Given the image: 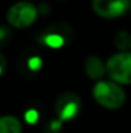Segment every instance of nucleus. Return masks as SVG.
<instances>
[{
  "label": "nucleus",
  "mask_w": 131,
  "mask_h": 133,
  "mask_svg": "<svg viewBox=\"0 0 131 133\" xmlns=\"http://www.w3.org/2000/svg\"><path fill=\"white\" fill-rule=\"evenodd\" d=\"M37 118H39V115H37V112H36L35 110H28V111L26 112V120H27L28 123H31V124H34V123L37 120Z\"/></svg>",
  "instance_id": "f8f14e48"
},
{
  "label": "nucleus",
  "mask_w": 131,
  "mask_h": 133,
  "mask_svg": "<svg viewBox=\"0 0 131 133\" xmlns=\"http://www.w3.org/2000/svg\"><path fill=\"white\" fill-rule=\"evenodd\" d=\"M12 38V31L6 26H0V46L8 44V42Z\"/></svg>",
  "instance_id": "9d476101"
},
{
  "label": "nucleus",
  "mask_w": 131,
  "mask_h": 133,
  "mask_svg": "<svg viewBox=\"0 0 131 133\" xmlns=\"http://www.w3.org/2000/svg\"><path fill=\"white\" fill-rule=\"evenodd\" d=\"M0 133H22V123L12 115L0 116Z\"/></svg>",
  "instance_id": "6e6552de"
},
{
  "label": "nucleus",
  "mask_w": 131,
  "mask_h": 133,
  "mask_svg": "<svg viewBox=\"0 0 131 133\" xmlns=\"http://www.w3.org/2000/svg\"><path fill=\"white\" fill-rule=\"evenodd\" d=\"M81 110V98L75 92L62 93L55 102V114L60 122H70L75 119Z\"/></svg>",
  "instance_id": "20e7f679"
},
{
  "label": "nucleus",
  "mask_w": 131,
  "mask_h": 133,
  "mask_svg": "<svg viewBox=\"0 0 131 133\" xmlns=\"http://www.w3.org/2000/svg\"><path fill=\"white\" fill-rule=\"evenodd\" d=\"M85 71H86L87 76L93 80H100L104 76V74L107 72L105 65L96 56L87 57L86 62H85Z\"/></svg>",
  "instance_id": "0eeeda50"
},
{
  "label": "nucleus",
  "mask_w": 131,
  "mask_h": 133,
  "mask_svg": "<svg viewBox=\"0 0 131 133\" xmlns=\"http://www.w3.org/2000/svg\"><path fill=\"white\" fill-rule=\"evenodd\" d=\"M72 36H73V32H72L71 26H68L67 23L59 22V23H54L49 26L45 30V32L40 38V42L49 48L58 49V48H62L64 44H67L68 42H71Z\"/></svg>",
  "instance_id": "39448f33"
},
{
  "label": "nucleus",
  "mask_w": 131,
  "mask_h": 133,
  "mask_svg": "<svg viewBox=\"0 0 131 133\" xmlns=\"http://www.w3.org/2000/svg\"><path fill=\"white\" fill-rule=\"evenodd\" d=\"M108 76L118 84H131V53L121 52L112 56L105 65Z\"/></svg>",
  "instance_id": "7ed1b4c3"
},
{
  "label": "nucleus",
  "mask_w": 131,
  "mask_h": 133,
  "mask_svg": "<svg viewBox=\"0 0 131 133\" xmlns=\"http://www.w3.org/2000/svg\"><path fill=\"white\" fill-rule=\"evenodd\" d=\"M114 45L121 52H129L131 49V35L126 31H120L114 36Z\"/></svg>",
  "instance_id": "1a4fd4ad"
},
{
  "label": "nucleus",
  "mask_w": 131,
  "mask_h": 133,
  "mask_svg": "<svg viewBox=\"0 0 131 133\" xmlns=\"http://www.w3.org/2000/svg\"><path fill=\"white\" fill-rule=\"evenodd\" d=\"M93 10L102 18L113 19L122 17L131 8L130 0H93Z\"/></svg>",
  "instance_id": "423d86ee"
},
{
  "label": "nucleus",
  "mask_w": 131,
  "mask_h": 133,
  "mask_svg": "<svg viewBox=\"0 0 131 133\" xmlns=\"http://www.w3.org/2000/svg\"><path fill=\"white\" fill-rule=\"evenodd\" d=\"M5 69H6V61H5L4 54L0 52V75H3V74H4Z\"/></svg>",
  "instance_id": "ddd939ff"
},
{
  "label": "nucleus",
  "mask_w": 131,
  "mask_h": 133,
  "mask_svg": "<svg viewBox=\"0 0 131 133\" xmlns=\"http://www.w3.org/2000/svg\"><path fill=\"white\" fill-rule=\"evenodd\" d=\"M93 96L95 101L108 110H117L126 102V93L113 80H99L94 88Z\"/></svg>",
  "instance_id": "f257e3e1"
},
{
  "label": "nucleus",
  "mask_w": 131,
  "mask_h": 133,
  "mask_svg": "<svg viewBox=\"0 0 131 133\" xmlns=\"http://www.w3.org/2000/svg\"><path fill=\"white\" fill-rule=\"evenodd\" d=\"M28 67H30L32 71L40 70V67H41V59H40L39 57H32V58H30V61H28Z\"/></svg>",
  "instance_id": "9b49d317"
},
{
  "label": "nucleus",
  "mask_w": 131,
  "mask_h": 133,
  "mask_svg": "<svg viewBox=\"0 0 131 133\" xmlns=\"http://www.w3.org/2000/svg\"><path fill=\"white\" fill-rule=\"evenodd\" d=\"M37 8L31 1H18L6 13L9 25L14 29H27L37 18Z\"/></svg>",
  "instance_id": "f03ea898"
}]
</instances>
